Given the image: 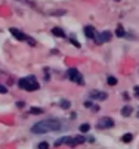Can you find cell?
<instances>
[{
	"label": "cell",
	"instance_id": "cell-24",
	"mask_svg": "<svg viewBox=\"0 0 139 149\" xmlns=\"http://www.w3.org/2000/svg\"><path fill=\"white\" fill-rule=\"evenodd\" d=\"M138 115H139V108H138Z\"/></svg>",
	"mask_w": 139,
	"mask_h": 149
},
{
	"label": "cell",
	"instance_id": "cell-6",
	"mask_svg": "<svg viewBox=\"0 0 139 149\" xmlns=\"http://www.w3.org/2000/svg\"><path fill=\"white\" fill-rule=\"evenodd\" d=\"M114 120L111 118V117H102L101 120L98 121V124H96V127L99 130H105V129H112L114 127Z\"/></svg>",
	"mask_w": 139,
	"mask_h": 149
},
{
	"label": "cell",
	"instance_id": "cell-14",
	"mask_svg": "<svg viewBox=\"0 0 139 149\" xmlns=\"http://www.w3.org/2000/svg\"><path fill=\"white\" fill-rule=\"evenodd\" d=\"M43 112V109L42 108H37V106H33V108L30 109V114H33V115H38V114H42Z\"/></svg>",
	"mask_w": 139,
	"mask_h": 149
},
{
	"label": "cell",
	"instance_id": "cell-10",
	"mask_svg": "<svg viewBox=\"0 0 139 149\" xmlns=\"http://www.w3.org/2000/svg\"><path fill=\"white\" fill-rule=\"evenodd\" d=\"M52 34L53 36H56V37H67V34L64 33V30L62 28H59V27H55V28H52Z\"/></svg>",
	"mask_w": 139,
	"mask_h": 149
},
{
	"label": "cell",
	"instance_id": "cell-23",
	"mask_svg": "<svg viewBox=\"0 0 139 149\" xmlns=\"http://www.w3.org/2000/svg\"><path fill=\"white\" fill-rule=\"evenodd\" d=\"M123 97H124V100H129V95L127 93H123Z\"/></svg>",
	"mask_w": 139,
	"mask_h": 149
},
{
	"label": "cell",
	"instance_id": "cell-5",
	"mask_svg": "<svg viewBox=\"0 0 139 149\" xmlns=\"http://www.w3.org/2000/svg\"><path fill=\"white\" fill-rule=\"evenodd\" d=\"M67 78H68L70 81H73V83L80 84V86H83V84H85L83 75H82V72L78 71L77 68H70V70L67 71Z\"/></svg>",
	"mask_w": 139,
	"mask_h": 149
},
{
	"label": "cell",
	"instance_id": "cell-18",
	"mask_svg": "<svg viewBox=\"0 0 139 149\" xmlns=\"http://www.w3.org/2000/svg\"><path fill=\"white\" fill-rule=\"evenodd\" d=\"M59 105H61V106H62L64 109H68L70 106H71V103H70L68 100H65V99H62V100H61V103H59Z\"/></svg>",
	"mask_w": 139,
	"mask_h": 149
},
{
	"label": "cell",
	"instance_id": "cell-12",
	"mask_svg": "<svg viewBox=\"0 0 139 149\" xmlns=\"http://www.w3.org/2000/svg\"><path fill=\"white\" fill-rule=\"evenodd\" d=\"M85 106H86V108H93V109H95V112H98V111H99V106H98V105H93V102H92V100H90V102H89V100H86V102H85Z\"/></svg>",
	"mask_w": 139,
	"mask_h": 149
},
{
	"label": "cell",
	"instance_id": "cell-21",
	"mask_svg": "<svg viewBox=\"0 0 139 149\" xmlns=\"http://www.w3.org/2000/svg\"><path fill=\"white\" fill-rule=\"evenodd\" d=\"M0 93H8V89L5 86H2V84H0Z\"/></svg>",
	"mask_w": 139,
	"mask_h": 149
},
{
	"label": "cell",
	"instance_id": "cell-25",
	"mask_svg": "<svg viewBox=\"0 0 139 149\" xmlns=\"http://www.w3.org/2000/svg\"><path fill=\"white\" fill-rule=\"evenodd\" d=\"M117 2H118V0H117Z\"/></svg>",
	"mask_w": 139,
	"mask_h": 149
},
{
	"label": "cell",
	"instance_id": "cell-1",
	"mask_svg": "<svg viewBox=\"0 0 139 149\" xmlns=\"http://www.w3.org/2000/svg\"><path fill=\"white\" fill-rule=\"evenodd\" d=\"M64 129V123L59 118H47L43 121H38L31 127L33 134H46L52 132H61Z\"/></svg>",
	"mask_w": 139,
	"mask_h": 149
},
{
	"label": "cell",
	"instance_id": "cell-2",
	"mask_svg": "<svg viewBox=\"0 0 139 149\" xmlns=\"http://www.w3.org/2000/svg\"><path fill=\"white\" fill-rule=\"evenodd\" d=\"M18 86L21 87L22 90L25 92H36L40 89V84H38L37 78L34 75H27V77H22L18 80Z\"/></svg>",
	"mask_w": 139,
	"mask_h": 149
},
{
	"label": "cell",
	"instance_id": "cell-20",
	"mask_svg": "<svg viewBox=\"0 0 139 149\" xmlns=\"http://www.w3.org/2000/svg\"><path fill=\"white\" fill-rule=\"evenodd\" d=\"M38 149H47L49 146H47V143L46 142H42V143H38V146H37Z\"/></svg>",
	"mask_w": 139,
	"mask_h": 149
},
{
	"label": "cell",
	"instance_id": "cell-15",
	"mask_svg": "<svg viewBox=\"0 0 139 149\" xmlns=\"http://www.w3.org/2000/svg\"><path fill=\"white\" fill-rule=\"evenodd\" d=\"M107 83L110 84V86H115V84H117V78H115V77H112V75H108Z\"/></svg>",
	"mask_w": 139,
	"mask_h": 149
},
{
	"label": "cell",
	"instance_id": "cell-7",
	"mask_svg": "<svg viewBox=\"0 0 139 149\" xmlns=\"http://www.w3.org/2000/svg\"><path fill=\"white\" fill-rule=\"evenodd\" d=\"M87 97L89 99H92V100H107L108 99V93H105V92H101V90H90L89 93H87Z\"/></svg>",
	"mask_w": 139,
	"mask_h": 149
},
{
	"label": "cell",
	"instance_id": "cell-16",
	"mask_svg": "<svg viewBox=\"0 0 139 149\" xmlns=\"http://www.w3.org/2000/svg\"><path fill=\"white\" fill-rule=\"evenodd\" d=\"M89 130H90V124H82V125H80V132H82L83 134L87 133Z\"/></svg>",
	"mask_w": 139,
	"mask_h": 149
},
{
	"label": "cell",
	"instance_id": "cell-22",
	"mask_svg": "<svg viewBox=\"0 0 139 149\" xmlns=\"http://www.w3.org/2000/svg\"><path fill=\"white\" fill-rule=\"evenodd\" d=\"M133 92H135V96H136V97H139V86H136V87L133 89Z\"/></svg>",
	"mask_w": 139,
	"mask_h": 149
},
{
	"label": "cell",
	"instance_id": "cell-4",
	"mask_svg": "<svg viewBox=\"0 0 139 149\" xmlns=\"http://www.w3.org/2000/svg\"><path fill=\"white\" fill-rule=\"evenodd\" d=\"M9 31H10V34L16 38V40H19V41H27L28 45H36V40L33 38V37H30V36H27V34H24L22 31H19V30H16V28H9Z\"/></svg>",
	"mask_w": 139,
	"mask_h": 149
},
{
	"label": "cell",
	"instance_id": "cell-13",
	"mask_svg": "<svg viewBox=\"0 0 139 149\" xmlns=\"http://www.w3.org/2000/svg\"><path fill=\"white\" fill-rule=\"evenodd\" d=\"M132 114V108H130V106H124V108L122 109V115L123 117H129Z\"/></svg>",
	"mask_w": 139,
	"mask_h": 149
},
{
	"label": "cell",
	"instance_id": "cell-3",
	"mask_svg": "<svg viewBox=\"0 0 139 149\" xmlns=\"http://www.w3.org/2000/svg\"><path fill=\"white\" fill-rule=\"evenodd\" d=\"M85 140H86V137H85L83 134H78V136H75V137L64 136V137H61L59 140L55 142V146H59V145H62V143H67V145H70V146H75V145L85 143Z\"/></svg>",
	"mask_w": 139,
	"mask_h": 149
},
{
	"label": "cell",
	"instance_id": "cell-19",
	"mask_svg": "<svg viewBox=\"0 0 139 149\" xmlns=\"http://www.w3.org/2000/svg\"><path fill=\"white\" fill-rule=\"evenodd\" d=\"M70 41H71V43H73V45H74L75 47H78V49H80V47H82V45H80V43H78V41H75V38H74V37H71V38H70Z\"/></svg>",
	"mask_w": 139,
	"mask_h": 149
},
{
	"label": "cell",
	"instance_id": "cell-8",
	"mask_svg": "<svg viewBox=\"0 0 139 149\" xmlns=\"http://www.w3.org/2000/svg\"><path fill=\"white\" fill-rule=\"evenodd\" d=\"M112 38V34L111 31H102V33H98L96 34V38H95V43L96 45H102V43H107Z\"/></svg>",
	"mask_w": 139,
	"mask_h": 149
},
{
	"label": "cell",
	"instance_id": "cell-9",
	"mask_svg": "<svg viewBox=\"0 0 139 149\" xmlns=\"http://www.w3.org/2000/svg\"><path fill=\"white\" fill-rule=\"evenodd\" d=\"M83 31H85V36L87 37V38H90V40H95L96 38V30L92 27V25H86L85 28H83Z\"/></svg>",
	"mask_w": 139,
	"mask_h": 149
},
{
	"label": "cell",
	"instance_id": "cell-11",
	"mask_svg": "<svg viewBox=\"0 0 139 149\" xmlns=\"http://www.w3.org/2000/svg\"><path fill=\"white\" fill-rule=\"evenodd\" d=\"M115 36H117V37H126L127 34H126V30H124L122 25H118L117 30H115Z\"/></svg>",
	"mask_w": 139,
	"mask_h": 149
},
{
	"label": "cell",
	"instance_id": "cell-17",
	"mask_svg": "<svg viewBox=\"0 0 139 149\" xmlns=\"http://www.w3.org/2000/svg\"><path fill=\"white\" fill-rule=\"evenodd\" d=\"M132 139H133V136H132L130 133H127V134H124V136L122 137V140H123L124 143H129V142H132Z\"/></svg>",
	"mask_w": 139,
	"mask_h": 149
}]
</instances>
